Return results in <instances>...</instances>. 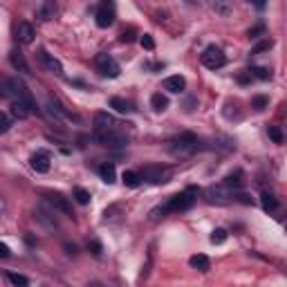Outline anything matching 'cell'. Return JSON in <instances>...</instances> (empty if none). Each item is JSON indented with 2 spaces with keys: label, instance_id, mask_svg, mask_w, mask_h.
Instances as JSON below:
<instances>
[{
  "label": "cell",
  "instance_id": "6da1fadb",
  "mask_svg": "<svg viewBox=\"0 0 287 287\" xmlns=\"http://www.w3.org/2000/svg\"><path fill=\"white\" fill-rule=\"evenodd\" d=\"M195 200H198V191H195V188H186V191H182V193H178V195H173V198H170L166 204L157 206V209L150 213V220L166 218L168 213L188 211V209H191V206L195 204Z\"/></svg>",
  "mask_w": 287,
  "mask_h": 287
},
{
  "label": "cell",
  "instance_id": "7a4b0ae2",
  "mask_svg": "<svg viewBox=\"0 0 287 287\" xmlns=\"http://www.w3.org/2000/svg\"><path fill=\"white\" fill-rule=\"evenodd\" d=\"M166 148L170 155H175V157H188V155L200 150V139L195 137L193 132H182V135L170 139Z\"/></svg>",
  "mask_w": 287,
  "mask_h": 287
},
{
  "label": "cell",
  "instance_id": "3957f363",
  "mask_svg": "<svg viewBox=\"0 0 287 287\" xmlns=\"http://www.w3.org/2000/svg\"><path fill=\"white\" fill-rule=\"evenodd\" d=\"M47 114H50V119L54 121V124H81V117H79L76 112H72V110L68 108V106H63L56 97H50L47 99Z\"/></svg>",
  "mask_w": 287,
  "mask_h": 287
},
{
  "label": "cell",
  "instance_id": "277c9868",
  "mask_svg": "<svg viewBox=\"0 0 287 287\" xmlns=\"http://www.w3.org/2000/svg\"><path fill=\"white\" fill-rule=\"evenodd\" d=\"M139 178L148 184H166V182L173 178V170L166 166H144L139 170Z\"/></svg>",
  "mask_w": 287,
  "mask_h": 287
},
{
  "label": "cell",
  "instance_id": "5b68a950",
  "mask_svg": "<svg viewBox=\"0 0 287 287\" xmlns=\"http://www.w3.org/2000/svg\"><path fill=\"white\" fill-rule=\"evenodd\" d=\"M23 97H29L23 81H18V79H7V81L0 83V99L16 101V99H23Z\"/></svg>",
  "mask_w": 287,
  "mask_h": 287
},
{
  "label": "cell",
  "instance_id": "8992f818",
  "mask_svg": "<svg viewBox=\"0 0 287 287\" xmlns=\"http://www.w3.org/2000/svg\"><path fill=\"white\" fill-rule=\"evenodd\" d=\"M94 68H97V72H99L101 76H106V79H117L119 72H121L119 63L112 56H110V54H97Z\"/></svg>",
  "mask_w": 287,
  "mask_h": 287
},
{
  "label": "cell",
  "instance_id": "52a82bcc",
  "mask_svg": "<svg viewBox=\"0 0 287 287\" xmlns=\"http://www.w3.org/2000/svg\"><path fill=\"white\" fill-rule=\"evenodd\" d=\"M92 139L99 146H108V148H124L128 144V137L124 132H94L92 130Z\"/></svg>",
  "mask_w": 287,
  "mask_h": 287
},
{
  "label": "cell",
  "instance_id": "ba28073f",
  "mask_svg": "<svg viewBox=\"0 0 287 287\" xmlns=\"http://www.w3.org/2000/svg\"><path fill=\"white\" fill-rule=\"evenodd\" d=\"M227 63V56H224V52L220 50L216 45H209L206 50L202 52V65L209 70H220L222 65Z\"/></svg>",
  "mask_w": 287,
  "mask_h": 287
},
{
  "label": "cell",
  "instance_id": "9c48e42d",
  "mask_svg": "<svg viewBox=\"0 0 287 287\" xmlns=\"http://www.w3.org/2000/svg\"><path fill=\"white\" fill-rule=\"evenodd\" d=\"M94 21L101 29L112 25L114 23V3H108V0L99 3V7H97V11H94Z\"/></svg>",
  "mask_w": 287,
  "mask_h": 287
},
{
  "label": "cell",
  "instance_id": "30bf717a",
  "mask_svg": "<svg viewBox=\"0 0 287 287\" xmlns=\"http://www.w3.org/2000/svg\"><path fill=\"white\" fill-rule=\"evenodd\" d=\"M119 121L108 112H97L94 114V132H119Z\"/></svg>",
  "mask_w": 287,
  "mask_h": 287
},
{
  "label": "cell",
  "instance_id": "8fae6325",
  "mask_svg": "<svg viewBox=\"0 0 287 287\" xmlns=\"http://www.w3.org/2000/svg\"><path fill=\"white\" fill-rule=\"evenodd\" d=\"M34 99H32V94L29 97H23V99H16V101H11V117H16V119H27L29 114L34 112Z\"/></svg>",
  "mask_w": 287,
  "mask_h": 287
},
{
  "label": "cell",
  "instance_id": "7c38bea8",
  "mask_svg": "<svg viewBox=\"0 0 287 287\" xmlns=\"http://www.w3.org/2000/svg\"><path fill=\"white\" fill-rule=\"evenodd\" d=\"M206 198H209V202H218V204H224V202H231V200L238 198V193L234 188H227V186H211L209 191H206Z\"/></svg>",
  "mask_w": 287,
  "mask_h": 287
},
{
  "label": "cell",
  "instance_id": "4fadbf2b",
  "mask_svg": "<svg viewBox=\"0 0 287 287\" xmlns=\"http://www.w3.org/2000/svg\"><path fill=\"white\" fill-rule=\"evenodd\" d=\"M36 59H39V63L45 68L47 72H52V74H63V65H61L59 59H54V54H50L47 50H41L36 52Z\"/></svg>",
  "mask_w": 287,
  "mask_h": 287
},
{
  "label": "cell",
  "instance_id": "5bb4252c",
  "mask_svg": "<svg viewBox=\"0 0 287 287\" xmlns=\"http://www.w3.org/2000/svg\"><path fill=\"white\" fill-rule=\"evenodd\" d=\"M45 202H47V206H50V209L61 211V213H65V216H70V213H72L70 200L65 198V195H61V193H47L45 195Z\"/></svg>",
  "mask_w": 287,
  "mask_h": 287
},
{
  "label": "cell",
  "instance_id": "9a60e30c",
  "mask_svg": "<svg viewBox=\"0 0 287 287\" xmlns=\"http://www.w3.org/2000/svg\"><path fill=\"white\" fill-rule=\"evenodd\" d=\"M29 164H32V168L36 170V173H47L52 166V157L47 150H39L32 155V160H29Z\"/></svg>",
  "mask_w": 287,
  "mask_h": 287
},
{
  "label": "cell",
  "instance_id": "2e32d148",
  "mask_svg": "<svg viewBox=\"0 0 287 287\" xmlns=\"http://www.w3.org/2000/svg\"><path fill=\"white\" fill-rule=\"evenodd\" d=\"M34 25L32 23H18V27H16V39L18 43H23V45H29V43L34 41Z\"/></svg>",
  "mask_w": 287,
  "mask_h": 287
},
{
  "label": "cell",
  "instance_id": "e0dca14e",
  "mask_svg": "<svg viewBox=\"0 0 287 287\" xmlns=\"http://www.w3.org/2000/svg\"><path fill=\"white\" fill-rule=\"evenodd\" d=\"M9 63H11V68H14L16 72H21V74H29V63L25 61V56H23V52L11 50L9 52Z\"/></svg>",
  "mask_w": 287,
  "mask_h": 287
},
{
  "label": "cell",
  "instance_id": "ac0fdd59",
  "mask_svg": "<svg viewBox=\"0 0 287 287\" xmlns=\"http://www.w3.org/2000/svg\"><path fill=\"white\" fill-rule=\"evenodd\" d=\"M184 88H186V79L182 76V74H173V76L164 79V90H168V92L180 94Z\"/></svg>",
  "mask_w": 287,
  "mask_h": 287
},
{
  "label": "cell",
  "instance_id": "d6986e66",
  "mask_svg": "<svg viewBox=\"0 0 287 287\" xmlns=\"http://www.w3.org/2000/svg\"><path fill=\"white\" fill-rule=\"evenodd\" d=\"M54 213H56L54 209H45V206H39V209H36V218H39L43 224H47L50 229H56L59 222H56V218H54Z\"/></svg>",
  "mask_w": 287,
  "mask_h": 287
},
{
  "label": "cell",
  "instance_id": "ffe728a7",
  "mask_svg": "<svg viewBox=\"0 0 287 287\" xmlns=\"http://www.w3.org/2000/svg\"><path fill=\"white\" fill-rule=\"evenodd\" d=\"M54 14H56V3H52V0H47V3L36 7V18L39 21H52Z\"/></svg>",
  "mask_w": 287,
  "mask_h": 287
},
{
  "label": "cell",
  "instance_id": "44dd1931",
  "mask_svg": "<svg viewBox=\"0 0 287 287\" xmlns=\"http://www.w3.org/2000/svg\"><path fill=\"white\" fill-rule=\"evenodd\" d=\"M188 265L193 267V270H198V272H209V267H211V260L206 258L204 254H195L188 258Z\"/></svg>",
  "mask_w": 287,
  "mask_h": 287
},
{
  "label": "cell",
  "instance_id": "7402d4cb",
  "mask_svg": "<svg viewBox=\"0 0 287 287\" xmlns=\"http://www.w3.org/2000/svg\"><path fill=\"white\" fill-rule=\"evenodd\" d=\"M99 175H101V180L106 182V184H114V180H117V170H114V164H101L99 166Z\"/></svg>",
  "mask_w": 287,
  "mask_h": 287
},
{
  "label": "cell",
  "instance_id": "603a6c76",
  "mask_svg": "<svg viewBox=\"0 0 287 287\" xmlns=\"http://www.w3.org/2000/svg\"><path fill=\"white\" fill-rule=\"evenodd\" d=\"M260 204H262V209H265L267 213H272V211H276L278 209V198L274 193L270 191H265L260 195Z\"/></svg>",
  "mask_w": 287,
  "mask_h": 287
},
{
  "label": "cell",
  "instance_id": "cb8c5ba5",
  "mask_svg": "<svg viewBox=\"0 0 287 287\" xmlns=\"http://www.w3.org/2000/svg\"><path fill=\"white\" fill-rule=\"evenodd\" d=\"M110 108H114L117 112H132V110H135L130 101L121 99V97H112V99H110Z\"/></svg>",
  "mask_w": 287,
  "mask_h": 287
},
{
  "label": "cell",
  "instance_id": "d4e9b609",
  "mask_svg": "<svg viewBox=\"0 0 287 287\" xmlns=\"http://www.w3.org/2000/svg\"><path fill=\"white\" fill-rule=\"evenodd\" d=\"M150 106H152V110H155V112H164V110L168 108V99L162 92H155V94L150 97Z\"/></svg>",
  "mask_w": 287,
  "mask_h": 287
},
{
  "label": "cell",
  "instance_id": "484cf974",
  "mask_svg": "<svg viewBox=\"0 0 287 287\" xmlns=\"http://www.w3.org/2000/svg\"><path fill=\"white\" fill-rule=\"evenodd\" d=\"M121 180H124V184H126V186H130V188H137L139 184H142V178H139L137 170H124Z\"/></svg>",
  "mask_w": 287,
  "mask_h": 287
},
{
  "label": "cell",
  "instance_id": "4316f807",
  "mask_svg": "<svg viewBox=\"0 0 287 287\" xmlns=\"http://www.w3.org/2000/svg\"><path fill=\"white\" fill-rule=\"evenodd\" d=\"M72 195H74V200L79 204H90V191H85L83 186H74Z\"/></svg>",
  "mask_w": 287,
  "mask_h": 287
},
{
  "label": "cell",
  "instance_id": "83f0119b",
  "mask_svg": "<svg viewBox=\"0 0 287 287\" xmlns=\"http://www.w3.org/2000/svg\"><path fill=\"white\" fill-rule=\"evenodd\" d=\"M7 278H9V283L14 285V287H29V280L23 276V274H16V272H9L7 274Z\"/></svg>",
  "mask_w": 287,
  "mask_h": 287
},
{
  "label": "cell",
  "instance_id": "f1b7e54d",
  "mask_svg": "<svg viewBox=\"0 0 287 287\" xmlns=\"http://www.w3.org/2000/svg\"><path fill=\"white\" fill-rule=\"evenodd\" d=\"M267 106H270V99L262 97V94H258V97H254L252 99V108H256V110H265Z\"/></svg>",
  "mask_w": 287,
  "mask_h": 287
},
{
  "label": "cell",
  "instance_id": "f546056e",
  "mask_svg": "<svg viewBox=\"0 0 287 287\" xmlns=\"http://www.w3.org/2000/svg\"><path fill=\"white\" fill-rule=\"evenodd\" d=\"M224 240H227V231H224V229H216L211 234V242H213V245H222Z\"/></svg>",
  "mask_w": 287,
  "mask_h": 287
},
{
  "label": "cell",
  "instance_id": "4dcf8cb0",
  "mask_svg": "<svg viewBox=\"0 0 287 287\" xmlns=\"http://www.w3.org/2000/svg\"><path fill=\"white\" fill-rule=\"evenodd\" d=\"M249 74H252V79H262V81H267V79L272 76V72L270 70H265V68H254V70H249Z\"/></svg>",
  "mask_w": 287,
  "mask_h": 287
},
{
  "label": "cell",
  "instance_id": "1f68e13d",
  "mask_svg": "<svg viewBox=\"0 0 287 287\" xmlns=\"http://www.w3.org/2000/svg\"><path fill=\"white\" fill-rule=\"evenodd\" d=\"M270 137L274 144H283V132H280L278 126H270Z\"/></svg>",
  "mask_w": 287,
  "mask_h": 287
},
{
  "label": "cell",
  "instance_id": "d6a6232c",
  "mask_svg": "<svg viewBox=\"0 0 287 287\" xmlns=\"http://www.w3.org/2000/svg\"><path fill=\"white\" fill-rule=\"evenodd\" d=\"M9 126H11V119L7 117V112H3V110H0V135H3V132H7Z\"/></svg>",
  "mask_w": 287,
  "mask_h": 287
},
{
  "label": "cell",
  "instance_id": "836d02e7",
  "mask_svg": "<svg viewBox=\"0 0 287 287\" xmlns=\"http://www.w3.org/2000/svg\"><path fill=\"white\" fill-rule=\"evenodd\" d=\"M211 7L220 11V14H229L231 11V5H227V3H211Z\"/></svg>",
  "mask_w": 287,
  "mask_h": 287
},
{
  "label": "cell",
  "instance_id": "e575fe53",
  "mask_svg": "<svg viewBox=\"0 0 287 287\" xmlns=\"http://www.w3.org/2000/svg\"><path fill=\"white\" fill-rule=\"evenodd\" d=\"M142 45L146 47V50H155V41H152L150 34H144L142 36Z\"/></svg>",
  "mask_w": 287,
  "mask_h": 287
},
{
  "label": "cell",
  "instance_id": "d590c367",
  "mask_svg": "<svg viewBox=\"0 0 287 287\" xmlns=\"http://www.w3.org/2000/svg\"><path fill=\"white\" fill-rule=\"evenodd\" d=\"M272 45H274V41H272V39H267V41H262V43H258V47H256L254 52H262V50H270Z\"/></svg>",
  "mask_w": 287,
  "mask_h": 287
},
{
  "label": "cell",
  "instance_id": "8d00e7d4",
  "mask_svg": "<svg viewBox=\"0 0 287 287\" xmlns=\"http://www.w3.org/2000/svg\"><path fill=\"white\" fill-rule=\"evenodd\" d=\"M9 256H11V249L5 242H0V258H9Z\"/></svg>",
  "mask_w": 287,
  "mask_h": 287
},
{
  "label": "cell",
  "instance_id": "74e56055",
  "mask_svg": "<svg viewBox=\"0 0 287 287\" xmlns=\"http://www.w3.org/2000/svg\"><path fill=\"white\" fill-rule=\"evenodd\" d=\"M88 247H92V254H94V256H101V245H99L97 240H92Z\"/></svg>",
  "mask_w": 287,
  "mask_h": 287
},
{
  "label": "cell",
  "instance_id": "f35d334b",
  "mask_svg": "<svg viewBox=\"0 0 287 287\" xmlns=\"http://www.w3.org/2000/svg\"><path fill=\"white\" fill-rule=\"evenodd\" d=\"M88 287H106V285H101V283H97V280H92V283H90Z\"/></svg>",
  "mask_w": 287,
  "mask_h": 287
}]
</instances>
